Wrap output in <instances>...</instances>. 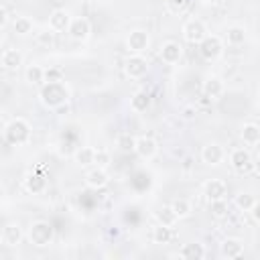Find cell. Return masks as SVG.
<instances>
[{
	"instance_id": "6da1fadb",
	"label": "cell",
	"mask_w": 260,
	"mask_h": 260,
	"mask_svg": "<svg viewBox=\"0 0 260 260\" xmlns=\"http://www.w3.org/2000/svg\"><path fill=\"white\" fill-rule=\"evenodd\" d=\"M69 87L65 85V81H45L39 89V100L45 108L49 110H57L63 104L69 102Z\"/></svg>"
},
{
	"instance_id": "7a4b0ae2",
	"label": "cell",
	"mask_w": 260,
	"mask_h": 260,
	"mask_svg": "<svg viewBox=\"0 0 260 260\" xmlns=\"http://www.w3.org/2000/svg\"><path fill=\"white\" fill-rule=\"evenodd\" d=\"M32 128L24 118H12L6 126H4V140L12 146H22L30 140Z\"/></svg>"
},
{
	"instance_id": "3957f363",
	"label": "cell",
	"mask_w": 260,
	"mask_h": 260,
	"mask_svg": "<svg viewBox=\"0 0 260 260\" xmlns=\"http://www.w3.org/2000/svg\"><path fill=\"white\" fill-rule=\"evenodd\" d=\"M26 238L32 246L37 248H45L49 244H53V238H55V230L49 221L45 219H37L28 225V232H26Z\"/></svg>"
},
{
	"instance_id": "277c9868",
	"label": "cell",
	"mask_w": 260,
	"mask_h": 260,
	"mask_svg": "<svg viewBox=\"0 0 260 260\" xmlns=\"http://www.w3.org/2000/svg\"><path fill=\"white\" fill-rule=\"evenodd\" d=\"M199 55L207 61L213 63L223 55V41L217 35H207L201 43H199Z\"/></svg>"
},
{
	"instance_id": "5b68a950",
	"label": "cell",
	"mask_w": 260,
	"mask_h": 260,
	"mask_svg": "<svg viewBox=\"0 0 260 260\" xmlns=\"http://www.w3.org/2000/svg\"><path fill=\"white\" fill-rule=\"evenodd\" d=\"M183 39L187 41V43H191V45H199L205 37H207V26H205V22L203 20H199V18H189L185 24H183Z\"/></svg>"
},
{
	"instance_id": "8992f818",
	"label": "cell",
	"mask_w": 260,
	"mask_h": 260,
	"mask_svg": "<svg viewBox=\"0 0 260 260\" xmlns=\"http://www.w3.org/2000/svg\"><path fill=\"white\" fill-rule=\"evenodd\" d=\"M230 165H232V169L236 173L244 175V173H248V171L254 169V158H252V154H250L248 148H234L230 152Z\"/></svg>"
},
{
	"instance_id": "52a82bcc",
	"label": "cell",
	"mask_w": 260,
	"mask_h": 260,
	"mask_svg": "<svg viewBox=\"0 0 260 260\" xmlns=\"http://www.w3.org/2000/svg\"><path fill=\"white\" fill-rule=\"evenodd\" d=\"M124 71H126V75H128L130 79H140V77H144L146 71H148V61H146V57L132 53V55L124 61Z\"/></svg>"
},
{
	"instance_id": "ba28073f",
	"label": "cell",
	"mask_w": 260,
	"mask_h": 260,
	"mask_svg": "<svg viewBox=\"0 0 260 260\" xmlns=\"http://www.w3.org/2000/svg\"><path fill=\"white\" fill-rule=\"evenodd\" d=\"M148 47H150V37L146 30H130V35L126 37V49L130 53L142 55Z\"/></svg>"
},
{
	"instance_id": "9c48e42d",
	"label": "cell",
	"mask_w": 260,
	"mask_h": 260,
	"mask_svg": "<svg viewBox=\"0 0 260 260\" xmlns=\"http://www.w3.org/2000/svg\"><path fill=\"white\" fill-rule=\"evenodd\" d=\"M225 158V150L219 142H207L203 148H201V160L209 167H217L221 165Z\"/></svg>"
},
{
	"instance_id": "30bf717a",
	"label": "cell",
	"mask_w": 260,
	"mask_h": 260,
	"mask_svg": "<svg viewBox=\"0 0 260 260\" xmlns=\"http://www.w3.org/2000/svg\"><path fill=\"white\" fill-rule=\"evenodd\" d=\"M22 228H20V223L18 221H10V223H6L4 228H2V234H0V242H2V246H6V248H16L20 242H22Z\"/></svg>"
},
{
	"instance_id": "8fae6325",
	"label": "cell",
	"mask_w": 260,
	"mask_h": 260,
	"mask_svg": "<svg viewBox=\"0 0 260 260\" xmlns=\"http://www.w3.org/2000/svg\"><path fill=\"white\" fill-rule=\"evenodd\" d=\"M69 37L73 39V41H79V43H83V41H87L89 39V35H91V22L85 18V16H77V18H73L71 20V24H69Z\"/></svg>"
},
{
	"instance_id": "7c38bea8",
	"label": "cell",
	"mask_w": 260,
	"mask_h": 260,
	"mask_svg": "<svg viewBox=\"0 0 260 260\" xmlns=\"http://www.w3.org/2000/svg\"><path fill=\"white\" fill-rule=\"evenodd\" d=\"M158 55H160V61L165 65H177L183 57V47L177 41H167V43H162Z\"/></svg>"
},
{
	"instance_id": "4fadbf2b",
	"label": "cell",
	"mask_w": 260,
	"mask_h": 260,
	"mask_svg": "<svg viewBox=\"0 0 260 260\" xmlns=\"http://www.w3.org/2000/svg\"><path fill=\"white\" fill-rule=\"evenodd\" d=\"M203 195L207 201H217V199H225L228 195V183L221 179H209L203 183Z\"/></svg>"
},
{
	"instance_id": "5bb4252c",
	"label": "cell",
	"mask_w": 260,
	"mask_h": 260,
	"mask_svg": "<svg viewBox=\"0 0 260 260\" xmlns=\"http://www.w3.org/2000/svg\"><path fill=\"white\" fill-rule=\"evenodd\" d=\"M134 152H136L140 158L150 160V158L156 156V152H158V144H156V140H154L152 136H138V138H136Z\"/></svg>"
},
{
	"instance_id": "9a60e30c",
	"label": "cell",
	"mask_w": 260,
	"mask_h": 260,
	"mask_svg": "<svg viewBox=\"0 0 260 260\" xmlns=\"http://www.w3.org/2000/svg\"><path fill=\"white\" fill-rule=\"evenodd\" d=\"M71 20L73 18H71V14L65 8H55L49 14V28H53L55 32H65V30H69Z\"/></svg>"
},
{
	"instance_id": "2e32d148",
	"label": "cell",
	"mask_w": 260,
	"mask_h": 260,
	"mask_svg": "<svg viewBox=\"0 0 260 260\" xmlns=\"http://www.w3.org/2000/svg\"><path fill=\"white\" fill-rule=\"evenodd\" d=\"M108 181H110V175H108V171L106 169H102V167H93V169H89L87 173H85V185L89 187V189H104L106 185H108Z\"/></svg>"
},
{
	"instance_id": "e0dca14e",
	"label": "cell",
	"mask_w": 260,
	"mask_h": 260,
	"mask_svg": "<svg viewBox=\"0 0 260 260\" xmlns=\"http://www.w3.org/2000/svg\"><path fill=\"white\" fill-rule=\"evenodd\" d=\"M22 61H24V55H22L18 49L10 47V49H4V51H2V57H0L2 69H6V71H16V69L22 65Z\"/></svg>"
},
{
	"instance_id": "ac0fdd59",
	"label": "cell",
	"mask_w": 260,
	"mask_h": 260,
	"mask_svg": "<svg viewBox=\"0 0 260 260\" xmlns=\"http://www.w3.org/2000/svg\"><path fill=\"white\" fill-rule=\"evenodd\" d=\"M223 89H225V85H223L221 77H217V75H209L203 81V95L209 100H219L223 95Z\"/></svg>"
},
{
	"instance_id": "d6986e66",
	"label": "cell",
	"mask_w": 260,
	"mask_h": 260,
	"mask_svg": "<svg viewBox=\"0 0 260 260\" xmlns=\"http://www.w3.org/2000/svg\"><path fill=\"white\" fill-rule=\"evenodd\" d=\"M219 252L223 258H240L244 254V242L240 238H225L219 246Z\"/></svg>"
},
{
	"instance_id": "ffe728a7",
	"label": "cell",
	"mask_w": 260,
	"mask_h": 260,
	"mask_svg": "<svg viewBox=\"0 0 260 260\" xmlns=\"http://www.w3.org/2000/svg\"><path fill=\"white\" fill-rule=\"evenodd\" d=\"M24 189L32 195H39V193H45L47 191V179L41 175V173H28L24 177Z\"/></svg>"
},
{
	"instance_id": "44dd1931",
	"label": "cell",
	"mask_w": 260,
	"mask_h": 260,
	"mask_svg": "<svg viewBox=\"0 0 260 260\" xmlns=\"http://www.w3.org/2000/svg\"><path fill=\"white\" fill-rule=\"evenodd\" d=\"M179 256L185 258V260H201L207 256V250L203 244L199 242H191V244H185L181 250H179Z\"/></svg>"
},
{
	"instance_id": "7402d4cb",
	"label": "cell",
	"mask_w": 260,
	"mask_h": 260,
	"mask_svg": "<svg viewBox=\"0 0 260 260\" xmlns=\"http://www.w3.org/2000/svg\"><path fill=\"white\" fill-rule=\"evenodd\" d=\"M240 138L244 144L248 146H254L260 142V126L254 124V122H246L242 128H240Z\"/></svg>"
},
{
	"instance_id": "603a6c76",
	"label": "cell",
	"mask_w": 260,
	"mask_h": 260,
	"mask_svg": "<svg viewBox=\"0 0 260 260\" xmlns=\"http://www.w3.org/2000/svg\"><path fill=\"white\" fill-rule=\"evenodd\" d=\"M152 242L158 244V246H165L169 244L173 238H175V232H173V225H165V223H156L152 228V234H150Z\"/></svg>"
},
{
	"instance_id": "cb8c5ba5",
	"label": "cell",
	"mask_w": 260,
	"mask_h": 260,
	"mask_svg": "<svg viewBox=\"0 0 260 260\" xmlns=\"http://www.w3.org/2000/svg\"><path fill=\"white\" fill-rule=\"evenodd\" d=\"M246 37H248V30H246L244 26H240V24H234V26H230V28L225 30V43L232 45V47L244 45Z\"/></svg>"
},
{
	"instance_id": "d4e9b609",
	"label": "cell",
	"mask_w": 260,
	"mask_h": 260,
	"mask_svg": "<svg viewBox=\"0 0 260 260\" xmlns=\"http://www.w3.org/2000/svg\"><path fill=\"white\" fill-rule=\"evenodd\" d=\"M150 93L148 91H144V89H138L132 98H130V108L134 110V112H146L148 108H150Z\"/></svg>"
},
{
	"instance_id": "484cf974",
	"label": "cell",
	"mask_w": 260,
	"mask_h": 260,
	"mask_svg": "<svg viewBox=\"0 0 260 260\" xmlns=\"http://www.w3.org/2000/svg\"><path fill=\"white\" fill-rule=\"evenodd\" d=\"M93 156H95V148H91V146H79V148L73 152V160H75L79 167H89V165H93Z\"/></svg>"
},
{
	"instance_id": "4316f807",
	"label": "cell",
	"mask_w": 260,
	"mask_h": 260,
	"mask_svg": "<svg viewBox=\"0 0 260 260\" xmlns=\"http://www.w3.org/2000/svg\"><path fill=\"white\" fill-rule=\"evenodd\" d=\"M154 217H156V223H165V225H175L179 221V217H177V213H175V209L171 205L158 207L154 211Z\"/></svg>"
},
{
	"instance_id": "83f0119b",
	"label": "cell",
	"mask_w": 260,
	"mask_h": 260,
	"mask_svg": "<svg viewBox=\"0 0 260 260\" xmlns=\"http://www.w3.org/2000/svg\"><path fill=\"white\" fill-rule=\"evenodd\" d=\"M32 26H35V22H32L28 16H16V18L12 20V30H14V35H18V37L30 35V32H32Z\"/></svg>"
},
{
	"instance_id": "f1b7e54d",
	"label": "cell",
	"mask_w": 260,
	"mask_h": 260,
	"mask_svg": "<svg viewBox=\"0 0 260 260\" xmlns=\"http://www.w3.org/2000/svg\"><path fill=\"white\" fill-rule=\"evenodd\" d=\"M26 81L30 85H43L45 83V69L37 63H30L26 67Z\"/></svg>"
},
{
	"instance_id": "f546056e",
	"label": "cell",
	"mask_w": 260,
	"mask_h": 260,
	"mask_svg": "<svg viewBox=\"0 0 260 260\" xmlns=\"http://www.w3.org/2000/svg\"><path fill=\"white\" fill-rule=\"evenodd\" d=\"M254 201H256V197H254L252 193H248V191H242V193H238V195L234 197V205H236V209H240V211H248V213H250Z\"/></svg>"
},
{
	"instance_id": "4dcf8cb0",
	"label": "cell",
	"mask_w": 260,
	"mask_h": 260,
	"mask_svg": "<svg viewBox=\"0 0 260 260\" xmlns=\"http://www.w3.org/2000/svg\"><path fill=\"white\" fill-rule=\"evenodd\" d=\"M171 207L175 209V213H177V217H179V219H185V217H189V215H191V211H193V207H191V201H187V199H183V197L175 199V201L171 203Z\"/></svg>"
},
{
	"instance_id": "1f68e13d",
	"label": "cell",
	"mask_w": 260,
	"mask_h": 260,
	"mask_svg": "<svg viewBox=\"0 0 260 260\" xmlns=\"http://www.w3.org/2000/svg\"><path fill=\"white\" fill-rule=\"evenodd\" d=\"M209 211L215 219H225L230 215V207L225 203V199H217V201H209Z\"/></svg>"
},
{
	"instance_id": "d6a6232c",
	"label": "cell",
	"mask_w": 260,
	"mask_h": 260,
	"mask_svg": "<svg viewBox=\"0 0 260 260\" xmlns=\"http://www.w3.org/2000/svg\"><path fill=\"white\" fill-rule=\"evenodd\" d=\"M116 144H118V148H120V150L130 152V150H134V146H136V138H134V136H130L128 132H124V134H120V136H118Z\"/></svg>"
},
{
	"instance_id": "836d02e7",
	"label": "cell",
	"mask_w": 260,
	"mask_h": 260,
	"mask_svg": "<svg viewBox=\"0 0 260 260\" xmlns=\"http://www.w3.org/2000/svg\"><path fill=\"white\" fill-rule=\"evenodd\" d=\"M110 162H112V154H110V150H106V148H95L93 165H95V167H102V169H108Z\"/></svg>"
},
{
	"instance_id": "e575fe53",
	"label": "cell",
	"mask_w": 260,
	"mask_h": 260,
	"mask_svg": "<svg viewBox=\"0 0 260 260\" xmlns=\"http://www.w3.org/2000/svg\"><path fill=\"white\" fill-rule=\"evenodd\" d=\"M189 2H191V0H167V8H169V12H173V14H181V12L187 10Z\"/></svg>"
},
{
	"instance_id": "d590c367",
	"label": "cell",
	"mask_w": 260,
	"mask_h": 260,
	"mask_svg": "<svg viewBox=\"0 0 260 260\" xmlns=\"http://www.w3.org/2000/svg\"><path fill=\"white\" fill-rule=\"evenodd\" d=\"M45 81H63V71L59 67L45 69Z\"/></svg>"
},
{
	"instance_id": "8d00e7d4",
	"label": "cell",
	"mask_w": 260,
	"mask_h": 260,
	"mask_svg": "<svg viewBox=\"0 0 260 260\" xmlns=\"http://www.w3.org/2000/svg\"><path fill=\"white\" fill-rule=\"evenodd\" d=\"M53 35H55V30L47 26V28H43L41 32H37V41L43 43V45H51V43H53Z\"/></svg>"
},
{
	"instance_id": "74e56055",
	"label": "cell",
	"mask_w": 260,
	"mask_h": 260,
	"mask_svg": "<svg viewBox=\"0 0 260 260\" xmlns=\"http://www.w3.org/2000/svg\"><path fill=\"white\" fill-rule=\"evenodd\" d=\"M181 118L187 120V122L195 120V118H197V108H195V106H185V108L181 110Z\"/></svg>"
},
{
	"instance_id": "f35d334b",
	"label": "cell",
	"mask_w": 260,
	"mask_h": 260,
	"mask_svg": "<svg viewBox=\"0 0 260 260\" xmlns=\"http://www.w3.org/2000/svg\"><path fill=\"white\" fill-rule=\"evenodd\" d=\"M250 213H252L254 221H256V223H260V199H256V201H254V205H252Z\"/></svg>"
},
{
	"instance_id": "ab89813d",
	"label": "cell",
	"mask_w": 260,
	"mask_h": 260,
	"mask_svg": "<svg viewBox=\"0 0 260 260\" xmlns=\"http://www.w3.org/2000/svg\"><path fill=\"white\" fill-rule=\"evenodd\" d=\"M0 24H2V26L8 24V12H6V6L0 8Z\"/></svg>"
},
{
	"instance_id": "60d3db41",
	"label": "cell",
	"mask_w": 260,
	"mask_h": 260,
	"mask_svg": "<svg viewBox=\"0 0 260 260\" xmlns=\"http://www.w3.org/2000/svg\"><path fill=\"white\" fill-rule=\"evenodd\" d=\"M254 173H256V175L260 177V154H258V156L254 158Z\"/></svg>"
},
{
	"instance_id": "b9f144b4",
	"label": "cell",
	"mask_w": 260,
	"mask_h": 260,
	"mask_svg": "<svg viewBox=\"0 0 260 260\" xmlns=\"http://www.w3.org/2000/svg\"><path fill=\"white\" fill-rule=\"evenodd\" d=\"M199 2H211V0H199Z\"/></svg>"
}]
</instances>
